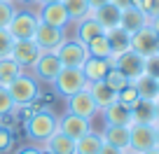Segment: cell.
I'll use <instances>...</instances> for the list:
<instances>
[{
	"label": "cell",
	"instance_id": "cell-1",
	"mask_svg": "<svg viewBox=\"0 0 159 154\" xmlns=\"http://www.w3.org/2000/svg\"><path fill=\"white\" fill-rule=\"evenodd\" d=\"M26 138L35 145H42L59 131V117L52 110H35L28 119L24 121Z\"/></svg>",
	"mask_w": 159,
	"mask_h": 154
},
{
	"label": "cell",
	"instance_id": "cell-2",
	"mask_svg": "<svg viewBox=\"0 0 159 154\" xmlns=\"http://www.w3.org/2000/svg\"><path fill=\"white\" fill-rule=\"evenodd\" d=\"M7 91H10L14 105H33L40 96V82L30 75V70H24L16 80L10 82Z\"/></svg>",
	"mask_w": 159,
	"mask_h": 154
},
{
	"label": "cell",
	"instance_id": "cell-3",
	"mask_svg": "<svg viewBox=\"0 0 159 154\" xmlns=\"http://www.w3.org/2000/svg\"><path fill=\"white\" fill-rule=\"evenodd\" d=\"M52 86H54V91L61 96V98L68 100L70 96H75L77 91L87 89L89 82H87L82 68H61V73L56 75V80L52 82Z\"/></svg>",
	"mask_w": 159,
	"mask_h": 154
},
{
	"label": "cell",
	"instance_id": "cell-4",
	"mask_svg": "<svg viewBox=\"0 0 159 154\" xmlns=\"http://www.w3.org/2000/svg\"><path fill=\"white\" fill-rule=\"evenodd\" d=\"M38 24H40L38 12H35L33 7H24V10L14 12V16H12L7 30H10V35L14 37V40H30V37L35 35Z\"/></svg>",
	"mask_w": 159,
	"mask_h": 154
},
{
	"label": "cell",
	"instance_id": "cell-5",
	"mask_svg": "<svg viewBox=\"0 0 159 154\" xmlns=\"http://www.w3.org/2000/svg\"><path fill=\"white\" fill-rule=\"evenodd\" d=\"M54 54L59 56V61H61L63 68H82V63L89 59L87 47L82 45V42H77L75 37H66Z\"/></svg>",
	"mask_w": 159,
	"mask_h": 154
},
{
	"label": "cell",
	"instance_id": "cell-6",
	"mask_svg": "<svg viewBox=\"0 0 159 154\" xmlns=\"http://www.w3.org/2000/svg\"><path fill=\"white\" fill-rule=\"evenodd\" d=\"M61 61L59 56L54 54V51H42L40 54V59L33 63V68H30V75H33L38 82H42V84H52V82L56 80V75L61 73Z\"/></svg>",
	"mask_w": 159,
	"mask_h": 154
},
{
	"label": "cell",
	"instance_id": "cell-7",
	"mask_svg": "<svg viewBox=\"0 0 159 154\" xmlns=\"http://www.w3.org/2000/svg\"><path fill=\"white\" fill-rule=\"evenodd\" d=\"M112 65L117 70H122L124 77L129 82H136L140 75H145V56L138 54V51H134V49H129V51H124V54L115 56Z\"/></svg>",
	"mask_w": 159,
	"mask_h": 154
},
{
	"label": "cell",
	"instance_id": "cell-8",
	"mask_svg": "<svg viewBox=\"0 0 159 154\" xmlns=\"http://www.w3.org/2000/svg\"><path fill=\"white\" fill-rule=\"evenodd\" d=\"M154 147V124H131L129 126V149L143 154Z\"/></svg>",
	"mask_w": 159,
	"mask_h": 154
},
{
	"label": "cell",
	"instance_id": "cell-9",
	"mask_svg": "<svg viewBox=\"0 0 159 154\" xmlns=\"http://www.w3.org/2000/svg\"><path fill=\"white\" fill-rule=\"evenodd\" d=\"M126 2H129V0H110V2H105V5L91 10V16L98 21V26L103 30H112V28H117V26H119L122 7H124Z\"/></svg>",
	"mask_w": 159,
	"mask_h": 154
},
{
	"label": "cell",
	"instance_id": "cell-10",
	"mask_svg": "<svg viewBox=\"0 0 159 154\" xmlns=\"http://www.w3.org/2000/svg\"><path fill=\"white\" fill-rule=\"evenodd\" d=\"M38 19L40 24H47V26H54V28H68L70 26V16L66 12L63 2H45V5H38Z\"/></svg>",
	"mask_w": 159,
	"mask_h": 154
},
{
	"label": "cell",
	"instance_id": "cell-11",
	"mask_svg": "<svg viewBox=\"0 0 159 154\" xmlns=\"http://www.w3.org/2000/svg\"><path fill=\"white\" fill-rule=\"evenodd\" d=\"M66 37H68V35H66L63 28H54V26H47V24H38L35 35H33L35 45L42 51H56Z\"/></svg>",
	"mask_w": 159,
	"mask_h": 154
},
{
	"label": "cell",
	"instance_id": "cell-12",
	"mask_svg": "<svg viewBox=\"0 0 159 154\" xmlns=\"http://www.w3.org/2000/svg\"><path fill=\"white\" fill-rule=\"evenodd\" d=\"M68 112L77 114V117H84V119H89V121L101 112L98 105H96V100L91 98V94H89V86L68 98Z\"/></svg>",
	"mask_w": 159,
	"mask_h": 154
},
{
	"label": "cell",
	"instance_id": "cell-13",
	"mask_svg": "<svg viewBox=\"0 0 159 154\" xmlns=\"http://www.w3.org/2000/svg\"><path fill=\"white\" fill-rule=\"evenodd\" d=\"M40 54H42V49H40V47L35 45V40L30 37V40H14L10 56H12V59H14L24 70H30V68H33V63L40 59Z\"/></svg>",
	"mask_w": 159,
	"mask_h": 154
},
{
	"label": "cell",
	"instance_id": "cell-14",
	"mask_svg": "<svg viewBox=\"0 0 159 154\" xmlns=\"http://www.w3.org/2000/svg\"><path fill=\"white\" fill-rule=\"evenodd\" d=\"M59 131L63 135H68L70 140H80L82 135H87L89 131H94V129H91L89 119L77 117V114H73V112H66V114L59 117Z\"/></svg>",
	"mask_w": 159,
	"mask_h": 154
},
{
	"label": "cell",
	"instance_id": "cell-15",
	"mask_svg": "<svg viewBox=\"0 0 159 154\" xmlns=\"http://www.w3.org/2000/svg\"><path fill=\"white\" fill-rule=\"evenodd\" d=\"M150 24V16L145 14L143 10H138L136 5H131V2H126L124 7H122V16H119V28L126 30V33H136V30L145 28V26Z\"/></svg>",
	"mask_w": 159,
	"mask_h": 154
},
{
	"label": "cell",
	"instance_id": "cell-16",
	"mask_svg": "<svg viewBox=\"0 0 159 154\" xmlns=\"http://www.w3.org/2000/svg\"><path fill=\"white\" fill-rule=\"evenodd\" d=\"M157 47H159V35L150 28V24L145 26V28L131 33V49L134 51H138V54H143V56H150V54L157 51Z\"/></svg>",
	"mask_w": 159,
	"mask_h": 154
},
{
	"label": "cell",
	"instance_id": "cell-17",
	"mask_svg": "<svg viewBox=\"0 0 159 154\" xmlns=\"http://www.w3.org/2000/svg\"><path fill=\"white\" fill-rule=\"evenodd\" d=\"M103 112V121L110 126H131L134 124V114H131V108H126L124 103L115 100L112 105L101 110Z\"/></svg>",
	"mask_w": 159,
	"mask_h": 154
},
{
	"label": "cell",
	"instance_id": "cell-18",
	"mask_svg": "<svg viewBox=\"0 0 159 154\" xmlns=\"http://www.w3.org/2000/svg\"><path fill=\"white\" fill-rule=\"evenodd\" d=\"M110 65H112V61L110 59H98V56H89V59L82 63V73H84L87 82H101L105 77V73L110 70Z\"/></svg>",
	"mask_w": 159,
	"mask_h": 154
},
{
	"label": "cell",
	"instance_id": "cell-19",
	"mask_svg": "<svg viewBox=\"0 0 159 154\" xmlns=\"http://www.w3.org/2000/svg\"><path fill=\"white\" fill-rule=\"evenodd\" d=\"M101 33H105V30L98 26V21H96L91 14L84 16V19H80V21H75V40L82 42L84 47H87L89 40H94L96 35H101Z\"/></svg>",
	"mask_w": 159,
	"mask_h": 154
},
{
	"label": "cell",
	"instance_id": "cell-20",
	"mask_svg": "<svg viewBox=\"0 0 159 154\" xmlns=\"http://www.w3.org/2000/svg\"><path fill=\"white\" fill-rule=\"evenodd\" d=\"M89 94H91V98L96 100L98 110L108 108V105H112L115 100H117V91H115L112 86H108L103 80H101V82H91V84H89Z\"/></svg>",
	"mask_w": 159,
	"mask_h": 154
},
{
	"label": "cell",
	"instance_id": "cell-21",
	"mask_svg": "<svg viewBox=\"0 0 159 154\" xmlns=\"http://www.w3.org/2000/svg\"><path fill=\"white\" fill-rule=\"evenodd\" d=\"M105 37H108V45H110V51H112V59L131 49V35L126 33V30H122L119 26H117V28H112V30H105Z\"/></svg>",
	"mask_w": 159,
	"mask_h": 154
},
{
	"label": "cell",
	"instance_id": "cell-22",
	"mask_svg": "<svg viewBox=\"0 0 159 154\" xmlns=\"http://www.w3.org/2000/svg\"><path fill=\"white\" fill-rule=\"evenodd\" d=\"M131 114H134V124H157V105H154V100L140 98L131 108Z\"/></svg>",
	"mask_w": 159,
	"mask_h": 154
},
{
	"label": "cell",
	"instance_id": "cell-23",
	"mask_svg": "<svg viewBox=\"0 0 159 154\" xmlns=\"http://www.w3.org/2000/svg\"><path fill=\"white\" fill-rule=\"evenodd\" d=\"M103 143L108 145H115L119 149H129V126H110L105 124L103 129Z\"/></svg>",
	"mask_w": 159,
	"mask_h": 154
},
{
	"label": "cell",
	"instance_id": "cell-24",
	"mask_svg": "<svg viewBox=\"0 0 159 154\" xmlns=\"http://www.w3.org/2000/svg\"><path fill=\"white\" fill-rule=\"evenodd\" d=\"M101 147H103V135L96 131H89L87 135L75 140V154H98Z\"/></svg>",
	"mask_w": 159,
	"mask_h": 154
},
{
	"label": "cell",
	"instance_id": "cell-25",
	"mask_svg": "<svg viewBox=\"0 0 159 154\" xmlns=\"http://www.w3.org/2000/svg\"><path fill=\"white\" fill-rule=\"evenodd\" d=\"M40 147H47L52 154H75V140H70L68 135H63L61 131H56L47 143H42Z\"/></svg>",
	"mask_w": 159,
	"mask_h": 154
},
{
	"label": "cell",
	"instance_id": "cell-26",
	"mask_svg": "<svg viewBox=\"0 0 159 154\" xmlns=\"http://www.w3.org/2000/svg\"><path fill=\"white\" fill-rule=\"evenodd\" d=\"M21 73H24V68H21L12 56L0 59V86H10V82L16 80Z\"/></svg>",
	"mask_w": 159,
	"mask_h": 154
},
{
	"label": "cell",
	"instance_id": "cell-27",
	"mask_svg": "<svg viewBox=\"0 0 159 154\" xmlns=\"http://www.w3.org/2000/svg\"><path fill=\"white\" fill-rule=\"evenodd\" d=\"M61 2H63L66 12L70 16V24H75V21H80V19H84V16L91 14L87 0H61Z\"/></svg>",
	"mask_w": 159,
	"mask_h": 154
},
{
	"label": "cell",
	"instance_id": "cell-28",
	"mask_svg": "<svg viewBox=\"0 0 159 154\" xmlns=\"http://www.w3.org/2000/svg\"><path fill=\"white\" fill-rule=\"evenodd\" d=\"M134 84H136V89H138V96H140V98H145V100H157L159 91H157V80H154V77H150V75H140Z\"/></svg>",
	"mask_w": 159,
	"mask_h": 154
},
{
	"label": "cell",
	"instance_id": "cell-29",
	"mask_svg": "<svg viewBox=\"0 0 159 154\" xmlns=\"http://www.w3.org/2000/svg\"><path fill=\"white\" fill-rule=\"evenodd\" d=\"M87 51H89V56H98V59H110V61H112V51H110V45H108L105 33L96 35L94 40L87 42Z\"/></svg>",
	"mask_w": 159,
	"mask_h": 154
},
{
	"label": "cell",
	"instance_id": "cell-30",
	"mask_svg": "<svg viewBox=\"0 0 159 154\" xmlns=\"http://www.w3.org/2000/svg\"><path fill=\"white\" fill-rule=\"evenodd\" d=\"M103 82H105V84H108V86H112V89L117 91V94H119V91H122V89H124L126 84H129V80H126V77H124V73H122V70H117V68H115V65H110V70H108V73H105Z\"/></svg>",
	"mask_w": 159,
	"mask_h": 154
},
{
	"label": "cell",
	"instance_id": "cell-31",
	"mask_svg": "<svg viewBox=\"0 0 159 154\" xmlns=\"http://www.w3.org/2000/svg\"><path fill=\"white\" fill-rule=\"evenodd\" d=\"M117 100H119V103H124L126 108H134V105L138 103V100H140V96H138V89H136V84H134V82H129V84H126L124 89L119 91V94H117Z\"/></svg>",
	"mask_w": 159,
	"mask_h": 154
},
{
	"label": "cell",
	"instance_id": "cell-32",
	"mask_svg": "<svg viewBox=\"0 0 159 154\" xmlns=\"http://www.w3.org/2000/svg\"><path fill=\"white\" fill-rule=\"evenodd\" d=\"M14 133H12L10 126H2L0 124V154H7L14 149Z\"/></svg>",
	"mask_w": 159,
	"mask_h": 154
},
{
	"label": "cell",
	"instance_id": "cell-33",
	"mask_svg": "<svg viewBox=\"0 0 159 154\" xmlns=\"http://www.w3.org/2000/svg\"><path fill=\"white\" fill-rule=\"evenodd\" d=\"M14 100H12L10 91H7V86H0V119L2 117H10L12 112H14Z\"/></svg>",
	"mask_w": 159,
	"mask_h": 154
},
{
	"label": "cell",
	"instance_id": "cell-34",
	"mask_svg": "<svg viewBox=\"0 0 159 154\" xmlns=\"http://www.w3.org/2000/svg\"><path fill=\"white\" fill-rule=\"evenodd\" d=\"M16 12V5L10 2V0H0V28H7Z\"/></svg>",
	"mask_w": 159,
	"mask_h": 154
},
{
	"label": "cell",
	"instance_id": "cell-35",
	"mask_svg": "<svg viewBox=\"0 0 159 154\" xmlns=\"http://www.w3.org/2000/svg\"><path fill=\"white\" fill-rule=\"evenodd\" d=\"M12 45H14V37L10 35L7 28H0V59L12 54Z\"/></svg>",
	"mask_w": 159,
	"mask_h": 154
},
{
	"label": "cell",
	"instance_id": "cell-36",
	"mask_svg": "<svg viewBox=\"0 0 159 154\" xmlns=\"http://www.w3.org/2000/svg\"><path fill=\"white\" fill-rule=\"evenodd\" d=\"M145 75H150V77L159 80V51L145 56Z\"/></svg>",
	"mask_w": 159,
	"mask_h": 154
},
{
	"label": "cell",
	"instance_id": "cell-37",
	"mask_svg": "<svg viewBox=\"0 0 159 154\" xmlns=\"http://www.w3.org/2000/svg\"><path fill=\"white\" fill-rule=\"evenodd\" d=\"M140 10H143L148 16H154V14H159V0H143Z\"/></svg>",
	"mask_w": 159,
	"mask_h": 154
},
{
	"label": "cell",
	"instance_id": "cell-38",
	"mask_svg": "<svg viewBox=\"0 0 159 154\" xmlns=\"http://www.w3.org/2000/svg\"><path fill=\"white\" fill-rule=\"evenodd\" d=\"M98 154H124V149H119V147H115V145L103 143V147H101V152H98Z\"/></svg>",
	"mask_w": 159,
	"mask_h": 154
},
{
	"label": "cell",
	"instance_id": "cell-39",
	"mask_svg": "<svg viewBox=\"0 0 159 154\" xmlns=\"http://www.w3.org/2000/svg\"><path fill=\"white\" fill-rule=\"evenodd\" d=\"M14 154H40V147L38 145H24V147H19Z\"/></svg>",
	"mask_w": 159,
	"mask_h": 154
},
{
	"label": "cell",
	"instance_id": "cell-40",
	"mask_svg": "<svg viewBox=\"0 0 159 154\" xmlns=\"http://www.w3.org/2000/svg\"><path fill=\"white\" fill-rule=\"evenodd\" d=\"M150 28L154 30V33L159 35V14H154V16H150Z\"/></svg>",
	"mask_w": 159,
	"mask_h": 154
},
{
	"label": "cell",
	"instance_id": "cell-41",
	"mask_svg": "<svg viewBox=\"0 0 159 154\" xmlns=\"http://www.w3.org/2000/svg\"><path fill=\"white\" fill-rule=\"evenodd\" d=\"M89 2V10H96V7H101V5H105V2H110V0H87Z\"/></svg>",
	"mask_w": 159,
	"mask_h": 154
},
{
	"label": "cell",
	"instance_id": "cell-42",
	"mask_svg": "<svg viewBox=\"0 0 159 154\" xmlns=\"http://www.w3.org/2000/svg\"><path fill=\"white\" fill-rule=\"evenodd\" d=\"M19 2L24 7H35V5H38V0H19Z\"/></svg>",
	"mask_w": 159,
	"mask_h": 154
},
{
	"label": "cell",
	"instance_id": "cell-43",
	"mask_svg": "<svg viewBox=\"0 0 159 154\" xmlns=\"http://www.w3.org/2000/svg\"><path fill=\"white\" fill-rule=\"evenodd\" d=\"M154 147H159V124H154Z\"/></svg>",
	"mask_w": 159,
	"mask_h": 154
},
{
	"label": "cell",
	"instance_id": "cell-44",
	"mask_svg": "<svg viewBox=\"0 0 159 154\" xmlns=\"http://www.w3.org/2000/svg\"><path fill=\"white\" fill-rule=\"evenodd\" d=\"M143 154H159V147H152V149H148V152H143Z\"/></svg>",
	"mask_w": 159,
	"mask_h": 154
},
{
	"label": "cell",
	"instance_id": "cell-45",
	"mask_svg": "<svg viewBox=\"0 0 159 154\" xmlns=\"http://www.w3.org/2000/svg\"><path fill=\"white\" fill-rule=\"evenodd\" d=\"M45 2H61V0H38V5H45Z\"/></svg>",
	"mask_w": 159,
	"mask_h": 154
},
{
	"label": "cell",
	"instance_id": "cell-46",
	"mask_svg": "<svg viewBox=\"0 0 159 154\" xmlns=\"http://www.w3.org/2000/svg\"><path fill=\"white\" fill-rule=\"evenodd\" d=\"M154 105H157V124H159V98L154 100Z\"/></svg>",
	"mask_w": 159,
	"mask_h": 154
},
{
	"label": "cell",
	"instance_id": "cell-47",
	"mask_svg": "<svg viewBox=\"0 0 159 154\" xmlns=\"http://www.w3.org/2000/svg\"><path fill=\"white\" fill-rule=\"evenodd\" d=\"M40 154H52V152H49L47 147H40Z\"/></svg>",
	"mask_w": 159,
	"mask_h": 154
},
{
	"label": "cell",
	"instance_id": "cell-48",
	"mask_svg": "<svg viewBox=\"0 0 159 154\" xmlns=\"http://www.w3.org/2000/svg\"><path fill=\"white\" fill-rule=\"evenodd\" d=\"M124 154H136V152H131V149H124Z\"/></svg>",
	"mask_w": 159,
	"mask_h": 154
},
{
	"label": "cell",
	"instance_id": "cell-49",
	"mask_svg": "<svg viewBox=\"0 0 159 154\" xmlns=\"http://www.w3.org/2000/svg\"><path fill=\"white\" fill-rule=\"evenodd\" d=\"M157 91H159V80H157ZM157 98H159V96H157Z\"/></svg>",
	"mask_w": 159,
	"mask_h": 154
},
{
	"label": "cell",
	"instance_id": "cell-50",
	"mask_svg": "<svg viewBox=\"0 0 159 154\" xmlns=\"http://www.w3.org/2000/svg\"><path fill=\"white\" fill-rule=\"evenodd\" d=\"M10 2H14V0H10Z\"/></svg>",
	"mask_w": 159,
	"mask_h": 154
},
{
	"label": "cell",
	"instance_id": "cell-51",
	"mask_svg": "<svg viewBox=\"0 0 159 154\" xmlns=\"http://www.w3.org/2000/svg\"><path fill=\"white\" fill-rule=\"evenodd\" d=\"M157 51H159V47H157Z\"/></svg>",
	"mask_w": 159,
	"mask_h": 154
}]
</instances>
